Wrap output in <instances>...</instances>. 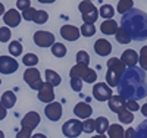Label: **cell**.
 I'll use <instances>...</instances> for the list:
<instances>
[{
	"mask_svg": "<svg viewBox=\"0 0 147 138\" xmlns=\"http://www.w3.org/2000/svg\"><path fill=\"white\" fill-rule=\"evenodd\" d=\"M118 91L125 100H141L147 96V77L141 68H128L121 75Z\"/></svg>",
	"mask_w": 147,
	"mask_h": 138,
	"instance_id": "6da1fadb",
	"label": "cell"
},
{
	"mask_svg": "<svg viewBox=\"0 0 147 138\" xmlns=\"http://www.w3.org/2000/svg\"><path fill=\"white\" fill-rule=\"evenodd\" d=\"M121 28L124 30L131 40L144 41L147 40V13L141 9H131L122 15Z\"/></svg>",
	"mask_w": 147,
	"mask_h": 138,
	"instance_id": "7a4b0ae2",
	"label": "cell"
},
{
	"mask_svg": "<svg viewBox=\"0 0 147 138\" xmlns=\"http://www.w3.org/2000/svg\"><path fill=\"white\" fill-rule=\"evenodd\" d=\"M69 77L71 78H80L81 81H85L88 84L96 82L97 79V72L91 68H88L87 65H80L77 63L75 66H72L69 71Z\"/></svg>",
	"mask_w": 147,
	"mask_h": 138,
	"instance_id": "3957f363",
	"label": "cell"
},
{
	"mask_svg": "<svg viewBox=\"0 0 147 138\" xmlns=\"http://www.w3.org/2000/svg\"><path fill=\"white\" fill-rule=\"evenodd\" d=\"M78 10L81 12L84 24H94L97 21V18H99V10L88 0H82L78 6Z\"/></svg>",
	"mask_w": 147,
	"mask_h": 138,
	"instance_id": "277c9868",
	"label": "cell"
},
{
	"mask_svg": "<svg viewBox=\"0 0 147 138\" xmlns=\"http://www.w3.org/2000/svg\"><path fill=\"white\" fill-rule=\"evenodd\" d=\"M62 134L66 138H78L82 134V122L80 119H69L62 125Z\"/></svg>",
	"mask_w": 147,
	"mask_h": 138,
	"instance_id": "5b68a950",
	"label": "cell"
},
{
	"mask_svg": "<svg viewBox=\"0 0 147 138\" xmlns=\"http://www.w3.org/2000/svg\"><path fill=\"white\" fill-rule=\"evenodd\" d=\"M24 81H25L30 88L32 90H40V87L43 85V79H41V75H40V71L37 68H28L25 72H24Z\"/></svg>",
	"mask_w": 147,
	"mask_h": 138,
	"instance_id": "8992f818",
	"label": "cell"
},
{
	"mask_svg": "<svg viewBox=\"0 0 147 138\" xmlns=\"http://www.w3.org/2000/svg\"><path fill=\"white\" fill-rule=\"evenodd\" d=\"M113 96L112 88L105 84V82H96L93 87V97L97 102H107V100Z\"/></svg>",
	"mask_w": 147,
	"mask_h": 138,
	"instance_id": "52a82bcc",
	"label": "cell"
},
{
	"mask_svg": "<svg viewBox=\"0 0 147 138\" xmlns=\"http://www.w3.org/2000/svg\"><path fill=\"white\" fill-rule=\"evenodd\" d=\"M34 43L43 48L52 47L55 44V35L50 31H35L34 32Z\"/></svg>",
	"mask_w": 147,
	"mask_h": 138,
	"instance_id": "ba28073f",
	"label": "cell"
},
{
	"mask_svg": "<svg viewBox=\"0 0 147 138\" xmlns=\"http://www.w3.org/2000/svg\"><path fill=\"white\" fill-rule=\"evenodd\" d=\"M19 68V63L15 57L12 56H0V73L10 75L16 72Z\"/></svg>",
	"mask_w": 147,
	"mask_h": 138,
	"instance_id": "9c48e42d",
	"label": "cell"
},
{
	"mask_svg": "<svg viewBox=\"0 0 147 138\" xmlns=\"http://www.w3.org/2000/svg\"><path fill=\"white\" fill-rule=\"evenodd\" d=\"M55 87L50 85L49 82H43V85L40 87V90H38V94H37V97H38V100L41 103H52L55 102V91H53Z\"/></svg>",
	"mask_w": 147,
	"mask_h": 138,
	"instance_id": "30bf717a",
	"label": "cell"
},
{
	"mask_svg": "<svg viewBox=\"0 0 147 138\" xmlns=\"http://www.w3.org/2000/svg\"><path fill=\"white\" fill-rule=\"evenodd\" d=\"M44 113L46 118L52 122H57L60 118H62V104L57 103V102H52L49 103L44 109Z\"/></svg>",
	"mask_w": 147,
	"mask_h": 138,
	"instance_id": "8fae6325",
	"label": "cell"
},
{
	"mask_svg": "<svg viewBox=\"0 0 147 138\" xmlns=\"http://www.w3.org/2000/svg\"><path fill=\"white\" fill-rule=\"evenodd\" d=\"M40 120H41V119H40V115L37 113V112L31 110V112H28V113L22 118V120H21V128H25V129L32 131V129H35L37 127H38Z\"/></svg>",
	"mask_w": 147,
	"mask_h": 138,
	"instance_id": "7c38bea8",
	"label": "cell"
},
{
	"mask_svg": "<svg viewBox=\"0 0 147 138\" xmlns=\"http://www.w3.org/2000/svg\"><path fill=\"white\" fill-rule=\"evenodd\" d=\"M21 18L22 16H21L18 9H9V10L5 12V15H3V22L9 28H16L18 25L21 24Z\"/></svg>",
	"mask_w": 147,
	"mask_h": 138,
	"instance_id": "4fadbf2b",
	"label": "cell"
},
{
	"mask_svg": "<svg viewBox=\"0 0 147 138\" xmlns=\"http://www.w3.org/2000/svg\"><path fill=\"white\" fill-rule=\"evenodd\" d=\"M74 115L77 116V119H88L91 118L93 115V107L88 104V103H84V102H80L75 104L74 107Z\"/></svg>",
	"mask_w": 147,
	"mask_h": 138,
	"instance_id": "5bb4252c",
	"label": "cell"
},
{
	"mask_svg": "<svg viewBox=\"0 0 147 138\" xmlns=\"http://www.w3.org/2000/svg\"><path fill=\"white\" fill-rule=\"evenodd\" d=\"M60 35H62V38L68 40V41H77L80 38V28H77L75 25H63L62 28H60Z\"/></svg>",
	"mask_w": 147,
	"mask_h": 138,
	"instance_id": "9a60e30c",
	"label": "cell"
},
{
	"mask_svg": "<svg viewBox=\"0 0 147 138\" xmlns=\"http://www.w3.org/2000/svg\"><path fill=\"white\" fill-rule=\"evenodd\" d=\"M121 62L125 65V68H134L138 63V53L132 48H127L121 56Z\"/></svg>",
	"mask_w": 147,
	"mask_h": 138,
	"instance_id": "2e32d148",
	"label": "cell"
},
{
	"mask_svg": "<svg viewBox=\"0 0 147 138\" xmlns=\"http://www.w3.org/2000/svg\"><path fill=\"white\" fill-rule=\"evenodd\" d=\"M94 52L99 56H109L112 53V44L105 38H99L94 43Z\"/></svg>",
	"mask_w": 147,
	"mask_h": 138,
	"instance_id": "e0dca14e",
	"label": "cell"
},
{
	"mask_svg": "<svg viewBox=\"0 0 147 138\" xmlns=\"http://www.w3.org/2000/svg\"><path fill=\"white\" fill-rule=\"evenodd\" d=\"M107 104H109V109L115 112V113H119L122 109H125V98H122L121 96H112L109 100H107Z\"/></svg>",
	"mask_w": 147,
	"mask_h": 138,
	"instance_id": "ac0fdd59",
	"label": "cell"
},
{
	"mask_svg": "<svg viewBox=\"0 0 147 138\" xmlns=\"http://www.w3.org/2000/svg\"><path fill=\"white\" fill-rule=\"evenodd\" d=\"M118 22L113 21V19H107V21H103V24L100 25V30L103 34L106 35H115L116 31H118Z\"/></svg>",
	"mask_w": 147,
	"mask_h": 138,
	"instance_id": "d6986e66",
	"label": "cell"
},
{
	"mask_svg": "<svg viewBox=\"0 0 147 138\" xmlns=\"http://www.w3.org/2000/svg\"><path fill=\"white\" fill-rule=\"evenodd\" d=\"M107 69H109V71H113V72L118 73V75H122L127 68H125V65L121 62V59L112 57V59L107 60Z\"/></svg>",
	"mask_w": 147,
	"mask_h": 138,
	"instance_id": "ffe728a7",
	"label": "cell"
},
{
	"mask_svg": "<svg viewBox=\"0 0 147 138\" xmlns=\"http://www.w3.org/2000/svg\"><path fill=\"white\" fill-rule=\"evenodd\" d=\"M106 132H107L109 138H124L125 137V129L122 128V125H119V123L109 125V128H107Z\"/></svg>",
	"mask_w": 147,
	"mask_h": 138,
	"instance_id": "44dd1931",
	"label": "cell"
},
{
	"mask_svg": "<svg viewBox=\"0 0 147 138\" xmlns=\"http://www.w3.org/2000/svg\"><path fill=\"white\" fill-rule=\"evenodd\" d=\"M0 102H2V104L6 107V109H12L15 106V103H16V96H15V93L13 91H5L3 94H2V98H0Z\"/></svg>",
	"mask_w": 147,
	"mask_h": 138,
	"instance_id": "7402d4cb",
	"label": "cell"
},
{
	"mask_svg": "<svg viewBox=\"0 0 147 138\" xmlns=\"http://www.w3.org/2000/svg\"><path fill=\"white\" fill-rule=\"evenodd\" d=\"M44 75H46V82H49V84L53 85V87H57V85H60V82H62V78H60V75L56 71L46 69Z\"/></svg>",
	"mask_w": 147,
	"mask_h": 138,
	"instance_id": "603a6c76",
	"label": "cell"
},
{
	"mask_svg": "<svg viewBox=\"0 0 147 138\" xmlns=\"http://www.w3.org/2000/svg\"><path fill=\"white\" fill-rule=\"evenodd\" d=\"M94 125H96V128H94V131L97 132V134H105L106 131H107V128H109V120H107V118H105V116H100V118H97L96 120H94Z\"/></svg>",
	"mask_w": 147,
	"mask_h": 138,
	"instance_id": "cb8c5ba5",
	"label": "cell"
},
{
	"mask_svg": "<svg viewBox=\"0 0 147 138\" xmlns=\"http://www.w3.org/2000/svg\"><path fill=\"white\" fill-rule=\"evenodd\" d=\"M118 119L121 123H124V125H129L132 120H134V115H132V112H129L127 107L125 109H122L119 113H118Z\"/></svg>",
	"mask_w": 147,
	"mask_h": 138,
	"instance_id": "d4e9b609",
	"label": "cell"
},
{
	"mask_svg": "<svg viewBox=\"0 0 147 138\" xmlns=\"http://www.w3.org/2000/svg\"><path fill=\"white\" fill-rule=\"evenodd\" d=\"M121 79V75L115 73L113 71H109L106 72V84L110 87V88H113V87H118V82Z\"/></svg>",
	"mask_w": 147,
	"mask_h": 138,
	"instance_id": "484cf974",
	"label": "cell"
},
{
	"mask_svg": "<svg viewBox=\"0 0 147 138\" xmlns=\"http://www.w3.org/2000/svg\"><path fill=\"white\" fill-rule=\"evenodd\" d=\"M132 7H134L132 0H119V3L116 6V10L119 12L121 15H124V13H127V12H129Z\"/></svg>",
	"mask_w": 147,
	"mask_h": 138,
	"instance_id": "4316f807",
	"label": "cell"
},
{
	"mask_svg": "<svg viewBox=\"0 0 147 138\" xmlns=\"http://www.w3.org/2000/svg\"><path fill=\"white\" fill-rule=\"evenodd\" d=\"M22 63L28 66V68H34L37 63H38V56L35 53H27L25 56H22Z\"/></svg>",
	"mask_w": 147,
	"mask_h": 138,
	"instance_id": "83f0119b",
	"label": "cell"
},
{
	"mask_svg": "<svg viewBox=\"0 0 147 138\" xmlns=\"http://www.w3.org/2000/svg\"><path fill=\"white\" fill-rule=\"evenodd\" d=\"M66 46L65 44H62V43H57V41H55V44L52 46V55L53 56H56V57H63L65 55H66Z\"/></svg>",
	"mask_w": 147,
	"mask_h": 138,
	"instance_id": "f1b7e54d",
	"label": "cell"
},
{
	"mask_svg": "<svg viewBox=\"0 0 147 138\" xmlns=\"http://www.w3.org/2000/svg\"><path fill=\"white\" fill-rule=\"evenodd\" d=\"M47 21H49V13H47V12H46V10H38V9H37L35 13H34V18H32V22L41 25V24H46Z\"/></svg>",
	"mask_w": 147,
	"mask_h": 138,
	"instance_id": "f546056e",
	"label": "cell"
},
{
	"mask_svg": "<svg viewBox=\"0 0 147 138\" xmlns=\"http://www.w3.org/2000/svg\"><path fill=\"white\" fill-rule=\"evenodd\" d=\"M9 53L10 56H21L22 55V44L18 40H13L9 43Z\"/></svg>",
	"mask_w": 147,
	"mask_h": 138,
	"instance_id": "4dcf8cb0",
	"label": "cell"
},
{
	"mask_svg": "<svg viewBox=\"0 0 147 138\" xmlns=\"http://www.w3.org/2000/svg\"><path fill=\"white\" fill-rule=\"evenodd\" d=\"M80 32H81L82 37H93L96 34L94 24H82L81 28H80Z\"/></svg>",
	"mask_w": 147,
	"mask_h": 138,
	"instance_id": "1f68e13d",
	"label": "cell"
},
{
	"mask_svg": "<svg viewBox=\"0 0 147 138\" xmlns=\"http://www.w3.org/2000/svg\"><path fill=\"white\" fill-rule=\"evenodd\" d=\"M113 13H115V9H113L112 5H103L99 10V15L102 18H106V19H112Z\"/></svg>",
	"mask_w": 147,
	"mask_h": 138,
	"instance_id": "d6a6232c",
	"label": "cell"
},
{
	"mask_svg": "<svg viewBox=\"0 0 147 138\" xmlns=\"http://www.w3.org/2000/svg\"><path fill=\"white\" fill-rule=\"evenodd\" d=\"M115 37H116V41H118L119 44H128V43L131 41L129 35H128L124 30H122V28H118V31H116Z\"/></svg>",
	"mask_w": 147,
	"mask_h": 138,
	"instance_id": "836d02e7",
	"label": "cell"
},
{
	"mask_svg": "<svg viewBox=\"0 0 147 138\" xmlns=\"http://www.w3.org/2000/svg\"><path fill=\"white\" fill-rule=\"evenodd\" d=\"M75 59H77V63H80V65H87L88 66V63H90V56L85 50H80L75 56Z\"/></svg>",
	"mask_w": 147,
	"mask_h": 138,
	"instance_id": "e575fe53",
	"label": "cell"
},
{
	"mask_svg": "<svg viewBox=\"0 0 147 138\" xmlns=\"http://www.w3.org/2000/svg\"><path fill=\"white\" fill-rule=\"evenodd\" d=\"M138 60H140V68L143 71H147V46L141 47L140 55H138Z\"/></svg>",
	"mask_w": 147,
	"mask_h": 138,
	"instance_id": "d590c367",
	"label": "cell"
},
{
	"mask_svg": "<svg viewBox=\"0 0 147 138\" xmlns=\"http://www.w3.org/2000/svg\"><path fill=\"white\" fill-rule=\"evenodd\" d=\"M136 138H147V119L143 120L136 129Z\"/></svg>",
	"mask_w": 147,
	"mask_h": 138,
	"instance_id": "8d00e7d4",
	"label": "cell"
},
{
	"mask_svg": "<svg viewBox=\"0 0 147 138\" xmlns=\"http://www.w3.org/2000/svg\"><path fill=\"white\" fill-rule=\"evenodd\" d=\"M94 128H96V125H94V120H93L91 118L85 119V120L82 122V132L91 134V132H94Z\"/></svg>",
	"mask_w": 147,
	"mask_h": 138,
	"instance_id": "74e56055",
	"label": "cell"
},
{
	"mask_svg": "<svg viewBox=\"0 0 147 138\" xmlns=\"http://www.w3.org/2000/svg\"><path fill=\"white\" fill-rule=\"evenodd\" d=\"M12 37V31L9 27H2L0 28V41L2 43H7Z\"/></svg>",
	"mask_w": 147,
	"mask_h": 138,
	"instance_id": "f35d334b",
	"label": "cell"
},
{
	"mask_svg": "<svg viewBox=\"0 0 147 138\" xmlns=\"http://www.w3.org/2000/svg\"><path fill=\"white\" fill-rule=\"evenodd\" d=\"M71 88L75 93H80L82 90V81L80 78H71Z\"/></svg>",
	"mask_w": 147,
	"mask_h": 138,
	"instance_id": "ab89813d",
	"label": "cell"
},
{
	"mask_svg": "<svg viewBox=\"0 0 147 138\" xmlns=\"http://www.w3.org/2000/svg\"><path fill=\"white\" fill-rule=\"evenodd\" d=\"M125 107L129 112H137L140 109V104H138L137 100H125Z\"/></svg>",
	"mask_w": 147,
	"mask_h": 138,
	"instance_id": "60d3db41",
	"label": "cell"
},
{
	"mask_svg": "<svg viewBox=\"0 0 147 138\" xmlns=\"http://www.w3.org/2000/svg\"><path fill=\"white\" fill-rule=\"evenodd\" d=\"M28 7H31V0H16V9L24 12Z\"/></svg>",
	"mask_w": 147,
	"mask_h": 138,
	"instance_id": "b9f144b4",
	"label": "cell"
},
{
	"mask_svg": "<svg viewBox=\"0 0 147 138\" xmlns=\"http://www.w3.org/2000/svg\"><path fill=\"white\" fill-rule=\"evenodd\" d=\"M16 138H32V131L21 128V131L16 134Z\"/></svg>",
	"mask_w": 147,
	"mask_h": 138,
	"instance_id": "7bdbcfd3",
	"label": "cell"
},
{
	"mask_svg": "<svg viewBox=\"0 0 147 138\" xmlns=\"http://www.w3.org/2000/svg\"><path fill=\"white\" fill-rule=\"evenodd\" d=\"M124 138H136V129H134V128H128L125 131V137Z\"/></svg>",
	"mask_w": 147,
	"mask_h": 138,
	"instance_id": "ee69618b",
	"label": "cell"
},
{
	"mask_svg": "<svg viewBox=\"0 0 147 138\" xmlns=\"http://www.w3.org/2000/svg\"><path fill=\"white\" fill-rule=\"evenodd\" d=\"M6 113H7V109L2 104V102H0V120H3L6 118Z\"/></svg>",
	"mask_w": 147,
	"mask_h": 138,
	"instance_id": "f6af8a7d",
	"label": "cell"
},
{
	"mask_svg": "<svg viewBox=\"0 0 147 138\" xmlns=\"http://www.w3.org/2000/svg\"><path fill=\"white\" fill-rule=\"evenodd\" d=\"M140 110H141V113L147 118V103H146V104H143V106L140 107Z\"/></svg>",
	"mask_w": 147,
	"mask_h": 138,
	"instance_id": "bcb514c9",
	"label": "cell"
},
{
	"mask_svg": "<svg viewBox=\"0 0 147 138\" xmlns=\"http://www.w3.org/2000/svg\"><path fill=\"white\" fill-rule=\"evenodd\" d=\"M5 12H6L5 5H3V3H0V16H3V15H5Z\"/></svg>",
	"mask_w": 147,
	"mask_h": 138,
	"instance_id": "7dc6e473",
	"label": "cell"
},
{
	"mask_svg": "<svg viewBox=\"0 0 147 138\" xmlns=\"http://www.w3.org/2000/svg\"><path fill=\"white\" fill-rule=\"evenodd\" d=\"M40 3H44V5H50V3H55L56 0H38Z\"/></svg>",
	"mask_w": 147,
	"mask_h": 138,
	"instance_id": "c3c4849f",
	"label": "cell"
},
{
	"mask_svg": "<svg viewBox=\"0 0 147 138\" xmlns=\"http://www.w3.org/2000/svg\"><path fill=\"white\" fill-rule=\"evenodd\" d=\"M32 138H47V137H46L44 134H34Z\"/></svg>",
	"mask_w": 147,
	"mask_h": 138,
	"instance_id": "681fc988",
	"label": "cell"
},
{
	"mask_svg": "<svg viewBox=\"0 0 147 138\" xmlns=\"http://www.w3.org/2000/svg\"><path fill=\"white\" fill-rule=\"evenodd\" d=\"M91 138H107L105 134H97V135H94V137H91Z\"/></svg>",
	"mask_w": 147,
	"mask_h": 138,
	"instance_id": "f907efd6",
	"label": "cell"
},
{
	"mask_svg": "<svg viewBox=\"0 0 147 138\" xmlns=\"http://www.w3.org/2000/svg\"><path fill=\"white\" fill-rule=\"evenodd\" d=\"M0 138H5V132L2 129H0Z\"/></svg>",
	"mask_w": 147,
	"mask_h": 138,
	"instance_id": "816d5d0a",
	"label": "cell"
},
{
	"mask_svg": "<svg viewBox=\"0 0 147 138\" xmlns=\"http://www.w3.org/2000/svg\"><path fill=\"white\" fill-rule=\"evenodd\" d=\"M0 85H2V79H0Z\"/></svg>",
	"mask_w": 147,
	"mask_h": 138,
	"instance_id": "f5cc1de1",
	"label": "cell"
},
{
	"mask_svg": "<svg viewBox=\"0 0 147 138\" xmlns=\"http://www.w3.org/2000/svg\"><path fill=\"white\" fill-rule=\"evenodd\" d=\"M88 2H93V0H88Z\"/></svg>",
	"mask_w": 147,
	"mask_h": 138,
	"instance_id": "db71d44e",
	"label": "cell"
}]
</instances>
